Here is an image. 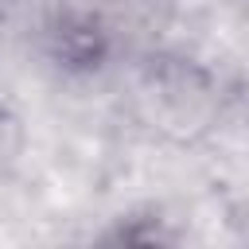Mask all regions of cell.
<instances>
[{
  "label": "cell",
  "instance_id": "cell-4",
  "mask_svg": "<svg viewBox=\"0 0 249 249\" xmlns=\"http://www.w3.org/2000/svg\"><path fill=\"white\" fill-rule=\"evenodd\" d=\"M74 0H4V19L12 27V35L35 43Z\"/></svg>",
  "mask_w": 249,
  "mask_h": 249
},
{
  "label": "cell",
  "instance_id": "cell-3",
  "mask_svg": "<svg viewBox=\"0 0 249 249\" xmlns=\"http://www.w3.org/2000/svg\"><path fill=\"white\" fill-rule=\"evenodd\" d=\"M97 12L113 27L121 54H144L163 47L179 19V0H97Z\"/></svg>",
  "mask_w": 249,
  "mask_h": 249
},
{
  "label": "cell",
  "instance_id": "cell-1",
  "mask_svg": "<svg viewBox=\"0 0 249 249\" xmlns=\"http://www.w3.org/2000/svg\"><path fill=\"white\" fill-rule=\"evenodd\" d=\"M132 62H136L132 93L140 124L175 144H195L198 136L210 132V124H218L222 82L202 58L156 47L136 54Z\"/></svg>",
  "mask_w": 249,
  "mask_h": 249
},
{
  "label": "cell",
  "instance_id": "cell-2",
  "mask_svg": "<svg viewBox=\"0 0 249 249\" xmlns=\"http://www.w3.org/2000/svg\"><path fill=\"white\" fill-rule=\"evenodd\" d=\"M31 47L43 54V62L58 78H74V82L97 78L109 70V62L121 58V43L105 23V16L97 12V4L93 8L70 4Z\"/></svg>",
  "mask_w": 249,
  "mask_h": 249
}]
</instances>
